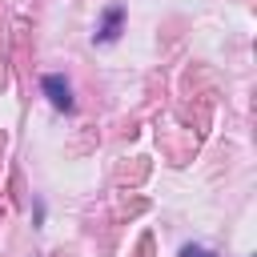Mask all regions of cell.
I'll list each match as a JSON object with an SVG mask.
<instances>
[{
  "label": "cell",
  "mask_w": 257,
  "mask_h": 257,
  "mask_svg": "<svg viewBox=\"0 0 257 257\" xmlns=\"http://www.w3.org/2000/svg\"><path fill=\"white\" fill-rule=\"evenodd\" d=\"M116 28H120V8H108V12H104V24H100V32H96V40H112Z\"/></svg>",
  "instance_id": "7a4b0ae2"
},
{
  "label": "cell",
  "mask_w": 257,
  "mask_h": 257,
  "mask_svg": "<svg viewBox=\"0 0 257 257\" xmlns=\"http://www.w3.org/2000/svg\"><path fill=\"white\" fill-rule=\"evenodd\" d=\"M181 257H213V253H209V249H193V245H189V249H185Z\"/></svg>",
  "instance_id": "3957f363"
},
{
  "label": "cell",
  "mask_w": 257,
  "mask_h": 257,
  "mask_svg": "<svg viewBox=\"0 0 257 257\" xmlns=\"http://www.w3.org/2000/svg\"><path fill=\"white\" fill-rule=\"evenodd\" d=\"M44 92H48V100L56 104V108H72V96H68V84L60 80V76H44Z\"/></svg>",
  "instance_id": "6da1fadb"
}]
</instances>
